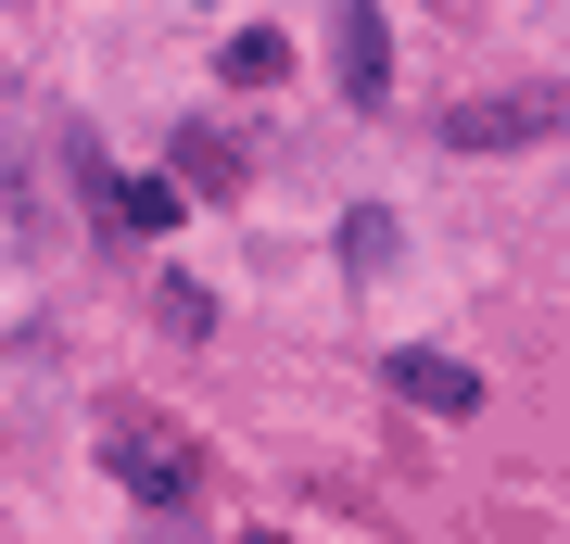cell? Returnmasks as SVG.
<instances>
[{
  "label": "cell",
  "mask_w": 570,
  "mask_h": 544,
  "mask_svg": "<svg viewBox=\"0 0 570 544\" xmlns=\"http://www.w3.org/2000/svg\"><path fill=\"white\" fill-rule=\"evenodd\" d=\"M330 63H343V101H381V89H393V39H381V13H367V0H343Z\"/></svg>",
  "instance_id": "4"
},
{
  "label": "cell",
  "mask_w": 570,
  "mask_h": 544,
  "mask_svg": "<svg viewBox=\"0 0 570 544\" xmlns=\"http://www.w3.org/2000/svg\"><path fill=\"white\" fill-rule=\"evenodd\" d=\"M216 77H228V89H279V77H292V39H279V26H242V39L216 51Z\"/></svg>",
  "instance_id": "5"
},
{
  "label": "cell",
  "mask_w": 570,
  "mask_h": 544,
  "mask_svg": "<svg viewBox=\"0 0 570 544\" xmlns=\"http://www.w3.org/2000/svg\"><path fill=\"white\" fill-rule=\"evenodd\" d=\"M190 202H178V178H127L115 190V228H178Z\"/></svg>",
  "instance_id": "6"
},
{
  "label": "cell",
  "mask_w": 570,
  "mask_h": 544,
  "mask_svg": "<svg viewBox=\"0 0 570 544\" xmlns=\"http://www.w3.org/2000/svg\"><path fill=\"white\" fill-rule=\"evenodd\" d=\"M558 127H570V89H508V101H456L444 152H520V140H558Z\"/></svg>",
  "instance_id": "2"
},
{
  "label": "cell",
  "mask_w": 570,
  "mask_h": 544,
  "mask_svg": "<svg viewBox=\"0 0 570 544\" xmlns=\"http://www.w3.org/2000/svg\"><path fill=\"white\" fill-rule=\"evenodd\" d=\"M381 380L406 393V405H431V418H469V405H482V367H456V355H431V343L381 355Z\"/></svg>",
  "instance_id": "3"
},
{
  "label": "cell",
  "mask_w": 570,
  "mask_h": 544,
  "mask_svg": "<svg viewBox=\"0 0 570 544\" xmlns=\"http://www.w3.org/2000/svg\"><path fill=\"white\" fill-rule=\"evenodd\" d=\"M165 178H190V190H242V152H228V140H178V165H165Z\"/></svg>",
  "instance_id": "7"
},
{
  "label": "cell",
  "mask_w": 570,
  "mask_h": 544,
  "mask_svg": "<svg viewBox=\"0 0 570 544\" xmlns=\"http://www.w3.org/2000/svg\"><path fill=\"white\" fill-rule=\"evenodd\" d=\"M102 468H115L140 506H190V494H204V444L165 431L153 405H115V418H102Z\"/></svg>",
  "instance_id": "1"
}]
</instances>
